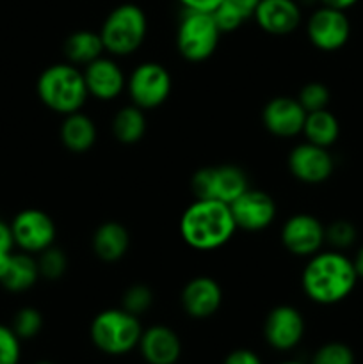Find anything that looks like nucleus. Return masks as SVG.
<instances>
[{
    "label": "nucleus",
    "mask_w": 363,
    "mask_h": 364,
    "mask_svg": "<svg viewBox=\"0 0 363 364\" xmlns=\"http://www.w3.org/2000/svg\"><path fill=\"white\" fill-rule=\"evenodd\" d=\"M358 283L352 259L340 252H317L302 270V291L315 304L331 306L351 295Z\"/></svg>",
    "instance_id": "nucleus-1"
},
{
    "label": "nucleus",
    "mask_w": 363,
    "mask_h": 364,
    "mask_svg": "<svg viewBox=\"0 0 363 364\" xmlns=\"http://www.w3.org/2000/svg\"><path fill=\"white\" fill-rule=\"evenodd\" d=\"M237 224L228 203L217 199H196L180 219V233L185 244L196 251H214L233 237Z\"/></svg>",
    "instance_id": "nucleus-2"
},
{
    "label": "nucleus",
    "mask_w": 363,
    "mask_h": 364,
    "mask_svg": "<svg viewBox=\"0 0 363 364\" xmlns=\"http://www.w3.org/2000/svg\"><path fill=\"white\" fill-rule=\"evenodd\" d=\"M38 96L43 105L57 114L78 112L88 100L84 73L73 64H52L38 78Z\"/></svg>",
    "instance_id": "nucleus-3"
},
{
    "label": "nucleus",
    "mask_w": 363,
    "mask_h": 364,
    "mask_svg": "<svg viewBox=\"0 0 363 364\" xmlns=\"http://www.w3.org/2000/svg\"><path fill=\"white\" fill-rule=\"evenodd\" d=\"M142 331L139 316L117 308L98 313L89 327V336L103 354L125 355L139 347Z\"/></svg>",
    "instance_id": "nucleus-4"
},
{
    "label": "nucleus",
    "mask_w": 363,
    "mask_h": 364,
    "mask_svg": "<svg viewBox=\"0 0 363 364\" xmlns=\"http://www.w3.org/2000/svg\"><path fill=\"white\" fill-rule=\"evenodd\" d=\"M144 11L135 4H121L109 13L100 28L105 52L123 57L134 53L146 38Z\"/></svg>",
    "instance_id": "nucleus-5"
},
{
    "label": "nucleus",
    "mask_w": 363,
    "mask_h": 364,
    "mask_svg": "<svg viewBox=\"0 0 363 364\" xmlns=\"http://www.w3.org/2000/svg\"><path fill=\"white\" fill-rule=\"evenodd\" d=\"M221 34L212 13L185 9L178 25V52L191 63H201L216 52Z\"/></svg>",
    "instance_id": "nucleus-6"
},
{
    "label": "nucleus",
    "mask_w": 363,
    "mask_h": 364,
    "mask_svg": "<svg viewBox=\"0 0 363 364\" xmlns=\"http://www.w3.org/2000/svg\"><path fill=\"white\" fill-rule=\"evenodd\" d=\"M191 188L196 199H217L230 205L249 188L248 174L242 167L231 164L201 167L192 176Z\"/></svg>",
    "instance_id": "nucleus-7"
},
{
    "label": "nucleus",
    "mask_w": 363,
    "mask_h": 364,
    "mask_svg": "<svg viewBox=\"0 0 363 364\" xmlns=\"http://www.w3.org/2000/svg\"><path fill=\"white\" fill-rule=\"evenodd\" d=\"M132 103L139 109H155L167 100L171 92V75L162 64L142 63L127 80Z\"/></svg>",
    "instance_id": "nucleus-8"
},
{
    "label": "nucleus",
    "mask_w": 363,
    "mask_h": 364,
    "mask_svg": "<svg viewBox=\"0 0 363 364\" xmlns=\"http://www.w3.org/2000/svg\"><path fill=\"white\" fill-rule=\"evenodd\" d=\"M14 245L28 255H39L52 247L56 240V224L43 210L27 208L16 213L11 223Z\"/></svg>",
    "instance_id": "nucleus-9"
},
{
    "label": "nucleus",
    "mask_w": 363,
    "mask_h": 364,
    "mask_svg": "<svg viewBox=\"0 0 363 364\" xmlns=\"http://www.w3.org/2000/svg\"><path fill=\"white\" fill-rule=\"evenodd\" d=\"M306 32L315 48L322 52H335L349 41L351 21L345 11L322 6L310 16Z\"/></svg>",
    "instance_id": "nucleus-10"
},
{
    "label": "nucleus",
    "mask_w": 363,
    "mask_h": 364,
    "mask_svg": "<svg viewBox=\"0 0 363 364\" xmlns=\"http://www.w3.org/2000/svg\"><path fill=\"white\" fill-rule=\"evenodd\" d=\"M281 242L294 256L310 258L317 255L326 242V228L317 217L310 213H298L285 220L281 228Z\"/></svg>",
    "instance_id": "nucleus-11"
},
{
    "label": "nucleus",
    "mask_w": 363,
    "mask_h": 364,
    "mask_svg": "<svg viewBox=\"0 0 363 364\" xmlns=\"http://www.w3.org/2000/svg\"><path fill=\"white\" fill-rule=\"evenodd\" d=\"M302 336L305 318L294 306L281 304L270 309L263 323V338L274 350H292L301 343Z\"/></svg>",
    "instance_id": "nucleus-12"
},
{
    "label": "nucleus",
    "mask_w": 363,
    "mask_h": 364,
    "mask_svg": "<svg viewBox=\"0 0 363 364\" xmlns=\"http://www.w3.org/2000/svg\"><path fill=\"white\" fill-rule=\"evenodd\" d=\"M288 169L292 176L308 185L324 183L333 174L335 162L327 148L302 142L288 155Z\"/></svg>",
    "instance_id": "nucleus-13"
},
{
    "label": "nucleus",
    "mask_w": 363,
    "mask_h": 364,
    "mask_svg": "<svg viewBox=\"0 0 363 364\" xmlns=\"http://www.w3.org/2000/svg\"><path fill=\"white\" fill-rule=\"evenodd\" d=\"M230 208L237 228L244 231L265 230L276 217L273 198L267 192L255 188H248L244 194L238 196L233 203H230Z\"/></svg>",
    "instance_id": "nucleus-14"
},
{
    "label": "nucleus",
    "mask_w": 363,
    "mask_h": 364,
    "mask_svg": "<svg viewBox=\"0 0 363 364\" xmlns=\"http://www.w3.org/2000/svg\"><path fill=\"white\" fill-rule=\"evenodd\" d=\"M306 114L298 98L276 96L263 107L262 123L276 137H294L302 132Z\"/></svg>",
    "instance_id": "nucleus-15"
},
{
    "label": "nucleus",
    "mask_w": 363,
    "mask_h": 364,
    "mask_svg": "<svg viewBox=\"0 0 363 364\" xmlns=\"http://www.w3.org/2000/svg\"><path fill=\"white\" fill-rule=\"evenodd\" d=\"M182 308L191 318H209L223 302V291L219 283L209 276L192 277L182 290Z\"/></svg>",
    "instance_id": "nucleus-16"
},
{
    "label": "nucleus",
    "mask_w": 363,
    "mask_h": 364,
    "mask_svg": "<svg viewBox=\"0 0 363 364\" xmlns=\"http://www.w3.org/2000/svg\"><path fill=\"white\" fill-rule=\"evenodd\" d=\"M82 73H84L89 95L102 102H110V100L117 98L127 87V78H125L121 68L107 57H100V59L89 63Z\"/></svg>",
    "instance_id": "nucleus-17"
},
{
    "label": "nucleus",
    "mask_w": 363,
    "mask_h": 364,
    "mask_svg": "<svg viewBox=\"0 0 363 364\" xmlns=\"http://www.w3.org/2000/svg\"><path fill=\"white\" fill-rule=\"evenodd\" d=\"M139 350L148 364H177L182 355V341L171 327L153 326L142 331Z\"/></svg>",
    "instance_id": "nucleus-18"
},
{
    "label": "nucleus",
    "mask_w": 363,
    "mask_h": 364,
    "mask_svg": "<svg viewBox=\"0 0 363 364\" xmlns=\"http://www.w3.org/2000/svg\"><path fill=\"white\" fill-rule=\"evenodd\" d=\"M255 20L262 31L273 36H285L298 28L301 11L295 0H260Z\"/></svg>",
    "instance_id": "nucleus-19"
},
{
    "label": "nucleus",
    "mask_w": 363,
    "mask_h": 364,
    "mask_svg": "<svg viewBox=\"0 0 363 364\" xmlns=\"http://www.w3.org/2000/svg\"><path fill=\"white\" fill-rule=\"evenodd\" d=\"M130 245V235L121 223L109 220L96 228L93 235V251L102 262H117L123 258Z\"/></svg>",
    "instance_id": "nucleus-20"
},
{
    "label": "nucleus",
    "mask_w": 363,
    "mask_h": 364,
    "mask_svg": "<svg viewBox=\"0 0 363 364\" xmlns=\"http://www.w3.org/2000/svg\"><path fill=\"white\" fill-rule=\"evenodd\" d=\"M60 141L73 153H85L96 141V127L91 117L82 112L68 114L60 127Z\"/></svg>",
    "instance_id": "nucleus-21"
},
{
    "label": "nucleus",
    "mask_w": 363,
    "mask_h": 364,
    "mask_svg": "<svg viewBox=\"0 0 363 364\" xmlns=\"http://www.w3.org/2000/svg\"><path fill=\"white\" fill-rule=\"evenodd\" d=\"M39 276L41 274H39L38 259L32 258V255H28V252L21 251L11 256L9 269H7L0 284L11 294H21V291L31 290L38 283Z\"/></svg>",
    "instance_id": "nucleus-22"
},
{
    "label": "nucleus",
    "mask_w": 363,
    "mask_h": 364,
    "mask_svg": "<svg viewBox=\"0 0 363 364\" xmlns=\"http://www.w3.org/2000/svg\"><path fill=\"white\" fill-rule=\"evenodd\" d=\"M301 134H305L306 142L330 148L331 144L337 142L338 135H340V124H338L335 114H331L327 109L315 110V112L306 114Z\"/></svg>",
    "instance_id": "nucleus-23"
},
{
    "label": "nucleus",
    "mask_w": 363,
    "mask_h": 364,
    "mask_svg": "<svg viewBox=\"0 0 363 364\" xmlns=\"http://www.w3.org/2000/svg\"><path fill=\"white\" fill-rule=\"evenodd\" d=\"M105 52L100 32L77 31L64 43V53L71 64H85L100 59Z\"/></svg>",
    "instance_id": "nucleus-24"
},
{
    "label": "nucleus",
    "mask_w": 363,
    "mask_h": 364,
    "mask_svg": "<svg viewBox=\"0 0 363 364\" xmlns=\"http://www.w3.org/2000/svg\"><path fill=\"white\" fill-rule=\"evenodd\" d=\"M258 4L260 0H223L212 11V16L221 32H233L246 20L255 16Z\"/></svg>",
    "instance_id": "nucleus-25"
},
{
    "label": "nucleus",
    "mask_w": 363,
    "mask_h": 364,
    "mask_svg": "<svg viewBox=\"0 0 363 364\" xmlns=\"http://www.w3.org/2000/svg\"><path fill=\"white\" fill-rule=\"evenodd\" d=\"M112 132L121 144H135L141 141L146 132V117L142 109L132 103L117 110L112 119Z\"/></svg>",
    "instance_id": "nucleus-26"
},
{
    "label": "nucleus",
    "mask_w": 363,
    "mask_h": 364,
    "mask_svg": "<svg viewBox=\"0 0 363 364\" xmlns=\"http://www.w3.org/2000/svg\"><path fill=\"white\" fill-rule=\"evenodd\" d=\"M11 329L16 333L20 340H32L38 336L43 329V316L36 308H21L14 313Z\"/></svg>",
    "instance_id": "nucleus-27"
},
{
    "label": "nucleus",
    "mask_w": 363,
    "mask_h": 364,
    "mask_svg": "<svg viewBox=\"0 0 363 364\" xmlns=\"http://www.w3.org/2000/svg\"><path fill=\"white\" fill-rule=\"evenodd\" d=\"M38 267H39V274L41 277L50 281L60 279L64 276L68 269V258L60 249L57 247H48L45 249L43 252H39L38 258Z\"/></svg>",
    "instance_id": "nucleus-28"
},
{
    "label": "nucleus",
    "mask_w": 363,
    "mask_h": 364,
    "mask_svg": "<svg viewBox=\"0 0 363 364\" xmlns=\"http://www.w3.org/2000/svg\"><path fill=\"white\" fill-rule=\"evenodd\" d=\"M312 364H354V352L349 345L340 341H331L317 348Z\"/></svg>",
    "instance_id": "nucleus-29"
},
{
    "label": "nucleus",
    "mask_w": 363,
    "mask_h": 364,
    "mask_svg": "<svg viewBox=\"0 0 363 364\" xmlns=\"http://www.w3.org/2000/svg\"><path fill=\"white\" fill-rule=\"evenodd\" d=\"M153 304V291L144 284H134L128 288L121 299V308L135 316H141Z\"/></svg>",
    "instance_id": "nucleus-30"
},
{
    "label": "nucleus",
    "mask_w": 363,
    "mask_h": 364,
    "mask_svg": "<svg viewBox=\"0 0 363 364\" xmlns=\"http://www.w3.org/2000/svg\"><path fill=\"white\" fill-rule=\"evenodd\" d=\"M330 89L320 82H310L299 91L298 102L301 103L306 112H315V110L327 109L330 103Z\"/></svg>",
    "instance_id": "nucleus-31"
},
{
    "label": "nucleus",
    "mask_w": 363,
    "mask_h": 364,
    "mask_svg": "<svg viewBox=\"0 0 363 364\" xmlns=\"http://www.w3.org/2000/svg\"><path fill=\"white\" fill-rule=\"evenodd\" d=\"M21 340L11 326L0 323V364H20Z\"/></svg>",
    "instance_id": "nucleus-32"
},
{
    "label": "nucleus",
    "mask_w": 363,
    "mask_h": 364,
    "mask_svg": "<svg viewBox=\"0 0 363 364\" xmlns=\"http://www.w3.org/2000/svg\"><path fill=\"white\" fill-rule=\"evenodd\" d=\"M356 235H358V231H356L354 224L344 219L335 220L326 228V242H330L331 245L338 249L351 247L356 240Z\"/></svg>",
    "instance_id": "nucleus-33"
},
{
    "label": "nucleus",
    "mask_w": 363,
    "mask_h": 364,
    "mask_svg": "<svg viewBox=\"0 0 363 364\" xmlns=\"http://www.w3.org/2000/svg\"><path fill=\"white\" fill-rule=\"evenodd\" d=\"M223 364H263L262 359L249 348H237L224 358Z\"/></svg>",
    "instance_id": "nucleus-34"
},
{
    "label": "nucleus",
    "mask_w": 363,
    "mask_h": 364,
    "mask_svg": "<svg viewBox=\"0 0 363 364\" xmlns=\"http://www.w3.org/2000/svg\"><path fill=\"white\" fill-rule=\"evenodd\" d=\"M189 11H201V13H212L223 0H178Z\"/></svg>",
    "instance_id": "nucleus-35"
},
{
    "label": "nucleus",
    "mask_w": 363,
    "mask_h": 364,
    "mask_svg": "<svg viewBox=\"0 0 363 364\" xmlns=\"http://www.w3.org/2000/svg\"><path fill=\"white\" fill-rule=\"evenodd\" d=\"M14 247L13 231H11V224L0 219V252H11Z\"/></svg>",
    "instance_id": "nucleus-36"
},
{
    "label": "nucleus",
    "mask_w": 363,
    "mask_h": 364,
    "mask_svg": "<svg viewBox=\"0 0 363 364\" xmlns=\"http://www.w3.org/2000/svg\"><path fill=\"white\" fill-rule=\"evenodd\" d=\"M320 2L327 7H335V9L345 11V9H349V7L354 6L358 0H320Z\"/></svg>",
    "instance_id": "nucleus-37"
},
{
    "label": "nucleus",
    "mask_w": 363,
    "mask_h": 364,
    "mask_svg": "<svg viewBox=\"0 0 363 364\" xmlns=\"http://www.w3.org/2000/svg\"><path fill=\"white\" fill-rule=\"evenodd\" d=\"M11 256H13V251H11V252H0V281L4 279L7 269H9Z\"/></svg>",
    "instance_id": "nucleus-38"
},
{
    "label": "nucleus",
    "mask_w": 363,
    "mask_h": 364,
    "mask_svg": "<svg viewBox=\"0 0 363 364\" xmlns=\"http://www.w3.org/2000/svg\"><path fill=\"white\" fill-rule=\"evenodd\" d=\"M352 265H354L358 277H363V247L356 252L354 259H352Z\"/></svg>",
    "instance_id": "nucleus-39"
},
{
    "label": "nucleus",
    "mask_w": 363,
    "mask_h": 364,
    "mask_svg": "<svg viewBox=\"0 0 363 364\" xmlns=\"http://www.w3.org/2000/svg\"><path fill=\"white\" fill-rule=\"evenodd\" d=\"M280 364H305V363H299V361H285V363H280Z\"/></svg>",
    "instance_id": "nucleus-40"
},
{
    "label": "nucleus",
    "mask_w": 363,
    "mask_h": 364,
    "mask_svg": "<svg viewBox=\"0 0 363 364\" xmlns=\"http://www.w3.org/2000/svg\"><path fill=\"white\" fill-rule=\"evenodd\" d=\"M34 364H53V363H50V361H39V363H34Z\"/></svg>",
    "instance_id": "nucleus-41"
}]
</instances>
